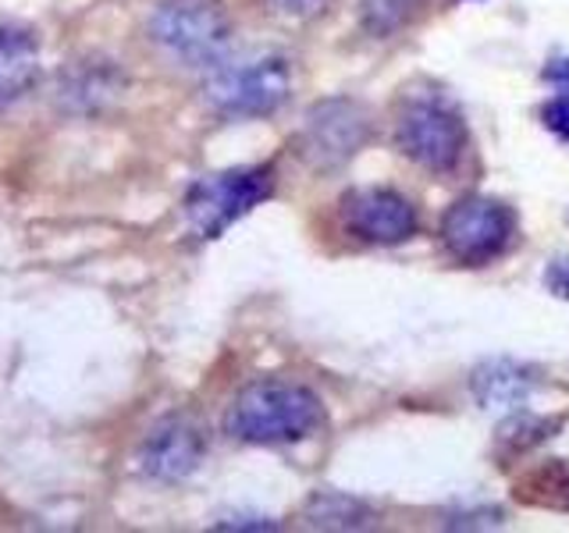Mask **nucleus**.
Here are the masks:
<instances>
[{
  "label": "nucleus",
  "instance_id": "f257e3e1",
  "mask_svg": "<svg viewBox=\"0 0 569 533\" xmlns=\"http://www.w3.org/2000/svg\"><path fill=\"white\" fill-rule=\"evenodd\" d=\"M325 405L310 388L292 381H253L246 384L228 409V431L249 444H289L310 438Z\"/></svg>",
  "mask_w": 569,
  "mask_h": 533
},
{
  "label": "nucleus",
  "instance_id": "f03ea898",
  "mask_svg": "<svg viewBox=\"0 0 569 533\" xmlns=\"http://www.w3.org/2000/svg\"><path fill=\"white\" fill-rule=\"evenodd\" d=\"M150 40L182 64H218L231 47V18L221 0H160Z\"/></svg>",
  "mask_w": 569,
  "mask_h": 533
},
{
  "label": "nucleus",
  "instance_id": "7ed1b4c3",
  "mask_svg": "<svg viewBox=\"0 0 569 533\" xmlns=\"http://www.w3.org/2000/svg\"><path fill=\"white\" fill-rule=\"evenodd\" d=\"M274 192V168H239L224 174H210L196 182L186 195V218L196 239H218L246 218L249 210L271 200Z\"/></svg>",
  "mask_w": 569,
  "mask_h": 533
},
{
  "label": "nucleus",
  "instance_id": "20e7f679",
  "mask_svg": "<svg viewBox=\"0 0 569 533\" xmlns=\"http://www.w3.org/2000/svg\"><path fill=\"white\" fill-rule=\"evenodd\" d=\"M289 89H292L289 64L281 58H257V61L218 68L207 79L203 93L213 111L231 118H260L278 111L284 97H289Z\"/></svg>",
  "mask_w": 569,
  "mask_h": 533
},
{
  "label": "nucleus",
  "instance_id": "39448f33",
  "mask_svg": "<svg viewBox=\"0 0 569 533\" xmlns=\"http://www.w3.org/2000/svg\"><path fill=\"white\" fill-rule=\"evenodd\" d=\"M441 239L456 260L488 263L512 239V213L509 207L485 200V195H467V200L452 203L449 213H445Z\"/></svg>",
  "mask_w": 569,
  "mask_h": 533
},
{
  "label": "nucleus",
  "instance_id": "423d86ee",
  "mask_svg": "<svg viewBox=\"0 0 569 533\" xmlns=\"http://www.w3.org/2000/svg\"><path fill=\"white\" fill-rule=\"evenodd\" d=\"M399 150L427 171H452L467 147L462 121L438 103H413L396 121Z\"/></svg>",
  "mask_w": 569,
  "mask_h": 533
},
{
  "label": "nucleus",
  "instance_id": "0eeeda50",
  "mask_svg": "<svg viewBox=\"0 0 569 533\" xmlns=\"http://www.w3.org/2000/svg\"><path fill=\"white\" fill-rule=\"evenodd\" d=\"M370 139V114L356 100L317 103L302 124V157L313 168H338Z\"/></svg>",
  "mask_w": 569,
  "mask_h": 533
},
{
  "label": "nucleus",
  "instance_id": "6e6552de",
  "mask_svg": "<svg viewBox=\"0 0 569 533\" xmlns=\"http://www.w3.org/2000/svg\"><path fill=\"white\" fill-rule=\"evenodd\" d=\"M342 221L363 242L396 245L417 231V210L391 189H352L342 195Z\"/></svg>",
  "mask_w": 569,
  "mask_h": 533
},
{
  "label": "nucleus",
  "instance_id": "1a4fd4ad",
  "mask_svg": "<svg viewBox=\"0 0 569 533\" xmlns=\"http://www.w3.org/2000/svg\"><path fill=\"white\" fill-rule=\"evenodd\" d=\"M203 434L200 426L182 420V416H171L164 423H157L153 431L147 434L139 449V470L153 476V480H164V484H174V480H186L196 466L203 462Z\"/></svg>",
  "mask_w": 569,
  "mask_h": 533
},
{
  "label": "nucleus",
  "instance_id": "9d476101",
  "mask_svg": "<svg viewBox=\"0 0 569 533\" xmlns=\"http://www.w3.org/2000/svg\"><path fill=\"white\" fill-rule=\"evenodd\" d=\"M40 79V47L32 32L0 26V111L22 100Z\"/></svg>",
  "mask_w": 569,
  "mask_h": 533
},
{
  "label": "nucleus",
  "instance_id": "9b49d317",
  "mask_svg": "<svg viewBox=\"0 0 569 533\" xmlns=\"http://www.w3.org/2000/svg\"><path fill=\"white\" fill-rule=\"evenodd\" d=\"M533 391V370L512 360H491L473 370V395L485 409H520Z\"/></svg>",
  "mask_w": 569,
  "mask_h": 533
},
{
  "label": "nucleus",
  "instance_id": "f8f14e48",
  "mask_svg": "<svg viewBox=\"0 0 569 533\" xmlns=\"http://www.w3.org/2000/svg\"><path fill=\"white\" fill-rule=\"evenodd\" d=\"M516 497L527 505H538V509L569 512V462L551 459V462H541V466L527 470L520 480H516Z\"/></svg>",
  "mask_w": 569,
  "mask_h": 533
},
{
  "label": "nucleus",
  "instance_id": "ddd939ff",
  "mask_svg": "<svg viewBox=\"0 0 569 533\" xmlns=\"http://www.w3.org/2000/svg\"><path fill=\"white\" fill-rule=\"evenodd\" d=\"M370 520L367 505H360L356 497L335 494V491H320L310 497L307 505V523L320 530H356Z\"/></svg>",
  "mask_w": 569,
  "mask_h": 533
},
{
  "label": "nucleus",
  "instance_id": "4468645a",
  "mask_svg": "<svg viewBox=\"0 0 569 533\" xmlns=\"http://www.w3.org/2000/svg\"><path fill=\"white\" fill-rule=\"evenodd\" d=\"M559 426V420H541V416H530V413H516L512 420H506L498 426V444L495 452L502 459H516L523 455L533 444H541L545 438H551V431Z\"/></svg>",
  "mask_w": 569,
  "mask_h": 533
},
{
  "label": "nucleus",
  "instance_id": "2eb2a0df",
  "mask_svg": "<svg viewBox=\"0 0 569 533\" xmlns=\"http://www.w3.org/2000/svg\"><path fill=\"white\" fill-rule=\"evenodd\" d=\"M118 89H121L118 71L103 68V64H79L76 71H71V79H68V89H64V93H68V97H79L82 107H89L93 100H111V97L118 93Z\"/></svg>",
  "mask_w": 569,
  "mask_h": 533
},
{
  "label": "nucleus",
  "instance_id": "dca6fc26",
  "mask_svg": "<svg viewBox=\"0 0 569 533\" xmlns=\"http://www.w3.org/2000/svg\"><path fill=\"white\" fill-rule=\"evenodd\" d=\"M420 4L423 0H363V26L373 36H391L413 18Z\"/></svg>",
  "mask_w": 569,
  "mask_h": 533
},
{
  "label": "nucleus",
  "instance_id": "f3484780",
  "mask_svg": "<svg viewBox=\"0 0 569 533\" xmlns=\"http://www.w3.org/2000/svg\"><path fill=\"white\" fill-rule=\"evenodd\" d=\"M284 22H313L317 14H325L331 0H263Z\"/></svg>",
  "mask_w": 569,
  "mask_h": 533
},
{
  "label": "nucleus",
  "instance_id": "a211bd4d",
  "mask_svg": "<svg viewBox=\"0 0 569 533\" xmlns=\"http://www.w3.org/2000/svg\"><path fill=\"white\" fill-rule=\"evenodd\" d=\"M545 124L556 135L569 139V97H556L545 107Z\"/></svg>",
  "mask_w": 569,
  "mask_h": 533
},
{
  "label": "nucleus",
  "instance_id": "6ab92c4d",
  "mask_svg": "<svg viewBox=\"0 0 569 533\" xmlns=\"http://www.w3.org/2000/svg\"><path fill=\"white\" fill-rule=\"evenodd\" d=\"M548 284L556 289V295L569 299V260H562V263L551 266V271H548Z\"/></svg>",
  "mask_w": 569,
  "mask_h": 533
},
{
  "label": "nucleus",
  "instance_id": "aec40b11",
  "mask_svg": "<svg viewBox=\"0 0 569 533\" xmlns=\"http://www.w3.org/2000/svg\"><path fill=\"white\" fill-rule=\"evenodd\" d=\"M548 76H551V79H566V82H569V61H559L556 68H548Z\"/></svg>",
  "mask_w": 569,
  "mask_h": 533
}]
</instances>
